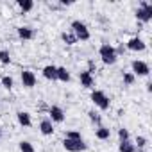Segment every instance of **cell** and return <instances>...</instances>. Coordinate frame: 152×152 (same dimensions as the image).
<instances>
[{
    "label": "cell",
    "instance_id": "1",
    "mask_svg": "<svg viewBox=\"0 0 152 152\" xmlns=\"http://www.w3.org/2000/svg\"><path fill=\"white\" fill-rule=\"evenodd\" d=\"M99 54H100V57H102V63H104V64H115V63H116V59H118V54H116L115 47H113V45H109V43L100 45Z\"/></svg>",
    "mask_w": 152,
    "mask_h": 152
},
{
    "label": "cell",
    "instance_id": "2",
    "mask_svg": "<svg viewBox=\"0 0 152 152\" xmlns=\"http://www.w3.org/2000/svg\"><path fill=\"white\" fill-rule=\"evenodd\" d=\"M72 32L75 34L77 41H79V39H81V41H88V39H90V31H88L86 23L81 22V20H73V22H72Z\"/></svg>",
    "mask_w": 152,
    "mask_h": 152
},
{
    "label": "cell",
    "instance_id": "3",
    "mask_svg": "<svg viewBox=\"0 0 152 152\" xmlns=\"http://www.w3.org/2000/svg\"><path fill=\"white\" fill-rule=\"evenodd\" d=\"M136 18L141 22V23H147L152 20V4L147 2V0H143V2L140 4L138 11H136Z\"/></svg>",
    "mask_w": 152,
    "mask_h": 152
},
{
    "label": "cell",
    "instance_id": "4",
    "mask_svg": "<svg viewBox=\"0 0 152 152\" xmlns=\"http://www.w3.org/2000/svg\"><path fill=\"white\" fill-rule=\"evenodd\" d=\"M91 102H93L99 109H102V111L109 109V99H107V95H106L104 91H100V90H93V91H91Z\"/></svg>",
    "mask_w": 152,
    "mask_h": 152
},
{
    "label": "cell",
    "instance_id": "5",
    "mask_svg": "<svg viewBox=\"0 0 152 152\" xmlns=\"http://www.w3.org/2000/svg\"><path fill=\"white\" fill-rule=\"evenodd\" d=\"M63 147H64L68 152H84V150L88 148V145H86L83 140H68V138H64Z\"/></svg>",
    "mask_w": 152,
    "mask_h": 152
},
{
    "label": "cell",
    "instance_id": "6",
    "mask_svg": "<svg viewBox=\"0 0 152 152\" xmlns=\"http://www.w3.org/2000/svg\"><path fill=\"white\" fill-rule=\"evenodd\" d=\"M131 66H132V75L136 77V75H140V77H147V75L150 73V66L145 63V61H132L131 63Z\"/></svg>",
    "mask_w": 152,
    "mask_h": 152
},
{
    "label": "cell",
    "instance_id": "7",
    "mask_svg": "<svg viewBox=\"0 0 152 152\" xmlns=\"http://www.w3.org/2000/svg\"><path fill=\"white\" fill-rule=\"evenodd\" d=\"M127 48L132 50V52H143V50L147 48V45H145V41H143L141 38L134 36V38H131V39L127 41Z\"/></svg>",
    "mask_w": 152,
    "mask_h": 152
},
{
    "label": "cell",
    "instance_id": "8",
    "mask_svg": "<svg viewBox=\"0 0 152 152\" xmlns=\"http://www.w3.org/2000/svg\"><path fill=\"white\" fill-rule=\"evenodd\" d=\"M36 75H34V72H31V70H23L22 72V84L25 86V88H34L36 86Z\"/></svg>",
    "mask_w": 152,
    "mask_h": 152
},
{
    "label": "cell",
    "instance_id": "9",
    "mask_svg": "<svg viewBox=\"0 0 152 152\" xmlns=\"http://www.w3.org/2000/svg\"><path fill=\"white\" fill-rule=\"evenodd\" d=\"M79 81H81V86H84V88H88V90H91L93 84H95L93 75H91V72H88V70H84V72L79 73Z\"/></svg>",
    "mask_w": 152,
    "mask_h": 152
},
{
    "label": "cell",
    "instance_id": "10",
    "mask_svg": "<svg viewBox=\"0 0 152 152\" xmlns=\"http://www.w3.org/2000/svg\"><path fill=\"white\" fill-rule=\"evenodd\" d=\"M48 115H50V122H52V124H54V122L61 124V122L64 120V111H63L59 106H52V107L48 109Z\"/></svg>",
    "mask_w": 152,
    "mask_h": 152
},
{
    "label": "cell",
    "instance_id": "11",
    "mask_svg": "<svg viewBox=\"0 0 152 152\" xmlns=\"http://www.w3.org/2000/svg\"><path fill=\"white\" fill-rule=\"evenodd\" d=\"M43 77L48 81H57V66L54 64H47L43 68Z\"/></svg>",
    "mask_w": 152,
    "mask_h": 152
},
{
    "label": "cell",
    "instance_id": "12",
    "mask_svg": "<svg viewBox=\"0 0 152 152\" xmlns=\"http://www.w3.org/2000/svg\"><path fill=\"white\" fill-rule=\"evenodd\" d=\"M39 131H41V134H45V136H50V134L54 132V124L50 122V118H43V120L39 122Z\"/></svg>",
    "mask_w": 152,
    "mask_h": 152
},
{
    "label": "cell",
    "instance_id": "13",
    "mask_svg": "<svg viewBox=\"0 0 152 152\" xmlns=\"http://www.w3.org/2000/svg\"><path fill=\"white\" fill-rule=\"evenodd\" d=\"M16 118H18V124L23 125V127H31V125H32V118H31V115H29L27 111H20V113L16 115Z\"/></svg>",
    "mask_w": 152,
    "mask_h": 152
},
{
    "label": "cell",
    "instance_id": "14",
    "mask_svg": "<svg viewBox=\"0 0 152 152\" xmlns=\"http://www.w3.org/2000/svg\"><path fill=\"white\" fill-rule=\"evenodd\" d=\"M18 36H20V39L29 41V39L34 38V31L31 27H18Z\"/></svg>",
    "mask_w": 152,
    "mask_h": 152
},
{
    "label": "cell",
    "instance_id": "15",
    "mask_svg": "<svg viewBox=\"0 0 152 152\" xmlns=\"http://www.w3.org/2000/svg\"><path fill=\"white\" fill-rule=\"evenodd\" d=\"M57 81H61V83H68L70 81V72L64 66H57Z\"/></svg>",
    "mask_w": 152,
    "mask_h": 152
},
{
    "label": "cell",
    "instance_id": "16",
    "mask_svg": "<svg viewBox=\"0 0 152 152\" xmlns=\"http://www.w3.org/2000/svg\"><path fill=\"white\" fill-rule=\"evenodd\" d=\"M118 150H120V152H136V145L131 143L129 140H127V141H120Z\"/></svg>",
    "mask_w": 152,
    "mask_h": 152
},
{
    "label": "cell",
    "instance_id": "17",
    "mask_svg": "<svg viewBox=\"0 0 152 152\" xmlns=\"http://www.w3.org/2000/svg\"><path fill=\"white\" fill-rule=\"evenodd\" d=\"M18 7L22 9V13H29V11H32L34 2L32 0H18Z\"/></svg>",
    "mask_w": 152,
    "mask_h": 152
},
{
    "label": "cell",
    "instance_id": "18",
    "mask_svg": "<svg viewBox=\"0 0 152 152\" xmlns=\"http://www.w3.org/2000/svg\"><path fill=\"white\" fill-rule=\"evenodd\" d=\"M95 136L99 138V140H109V136H111V131L107 129V127H99L97 129V132H95Z\"/></svg>",
    "mask_w": 152,
    "mask_h": 152
},
{
    "label": "cell",
    "instance_id": "19",
    "mask_svg": "<svg viewBox=\"0 0 152 152\" xmlns=\"http://www.w3.org/2000/svg\"><path fill=\"white\" fill-rule=\"evenodd\" d=\"M61 38H63V41H64L66 45H75V43H77V38H75L73 32H63Z\"/></svg>",
    "mask_w": 152,
    "mask_h": 152
},
{
    "label": "cell",
    "instance_id": "20",
    "mask_svg": "<svg viewBox=\"0 0 152 152\" xmlns=\"http://www.w3.org/2000/svg\"><path fill=\"white\" fill-rule=\"evenodd\" d=\"M20 150L22 152H36V148L32 147L31 141H20Z\"/></svg>",
    "mask_w": 152,
    "mask_h": 152
},
{
    "label": "cell",
    "instance_id": "21",
    "mask_svg": "<svg viewBox=\"0 0 152 152\" xmlns=\"http://www.w3.org/2000/svg\"><path fill=\"white\" fill-rule=\"evenodd\" d=\"M13 84H15L13 77H9V75H4V77H2V86H4L6 90H11V88H13Z\"/></svg>",
    "mask_w": 152,
    "mask_h": 152
},
{
    "label": "cell",
    "instance_id": "22",
    "mask_svg": "<svg viewBox=\"0 0 152 152\" xmlns=\"http://www.w3.org/2000/svg\"><path fill=\"white\" fill-rule=\"evenodd\" d=\"M0 63L2 64H9L11 63V56L7 50H0Z\"/></svg>",
    "mask_w": 152,
    "mask_h": 152
},
{
    "label": "cell",
    "instance_id": "23",
    "mask_svg": "<svg viewBox=\"0 0 152 152\" xmlns=\"http://www.w3.org/2000/svg\"><path fill=\"white\" fill-rule=\"evenodd\" d=\"M134 75H132V72H127V73H124V84H127V86H132L134 84Z\"/></svg>",
    "mask_w": 152,
    "mask_h": 152
},
{
    "label": "cell",
    "instance_id": "24",
    "mask_svg": "<svg viewBox=\"0 0 152 152\" xmlns=\"http://www.w3.org/2000/svg\"><path fill=\"white\" fill-rule=\"evenodd\" d=\"M66 138L68 140H83V136H81L79 131H68L66 132Z\"/></svg>",
    "mask_w": 152,
    "mask_h": 152
},
{
    "label": "cell",
    "instance_id": "25",
    "mask_svg": "<svg viewBox=\"0 0 152 152\" xmlns=\"http://www.w3.org/2000/svg\"><path fill=\"white\" fill-rule=\"evenodd\" d=\"M118 138H120V141H127L129 140V131L127 129H118Z\"/></svg>",
    "mask_w": 152,
    "mask_h": 152
},
{
    "label": "cell",
    "instance_id": "26",
    "mask_svg": "<svg viewBox=\"0 0 152 152\" xmlns=\"http://www.w3.org/2000/svg\"><path fill=\"white\" fill-rule=\"evenodd\" d=\"M136 145H138V148L143 150V148L147 147V138H145V136H138V138H136Z\"/></svg>",
    "mask_w": 152,
    "mask_h": 152
},
{
    "label": "cell",
    "instance_id": "27",
    "mask_svg": "<svg viewBox=\"0 0 152 152\" xmlns=\"http://www.w3.org/2000/svg\"><path fill=\"white\" fill-rule=\"evenodd\" d=\"M88 115H90V120H91V122H95V124H100V116H99V113H95V111H90Z\"/></svg>",
    "mask_w": 152,
    "mask_h": 152
},
{
    "label": "cell",
    "instance_id": "28",
    "mask_svg": "<svg viewBox=\"0 0 152 152\" xmlns=\"http://www.w3.org/2000/svg\"><path fill=\"white\" fill-rule=\"evenodd\" d=\"M61 4H63V6H70L72 2H70V0H61Z\"/></svg>",
    "mask_w": 152,
    "mask_h": 152
},
{
    "label": "cell",
    "instance_id": "29",
    "mask_svg": "<svg viewBox=\"0 0 152 152\" xmlns=\"http://www.w3.org/2000/svg\"><path fill=\"white\" fill-rule=\"evenodd\" d=\"M147 91H152V83H147Z\"/></svg>",
    "mask_w": 152,
    "mask_h": 152
},
{
    "label": "cell",
    "instance_id": "30",
    "mask_svg": "<svg viewBox=\"0 0 152 152\" xmlns=\"http://www.w3.org/2000/svg\"><path fill=\"white\" fill-rule=\"evenodd\" d=\"M0 138H2V129H0Z\"/></svg>",
    "mask_w": 152,
    "mask_h": 152
}]
</instances>
